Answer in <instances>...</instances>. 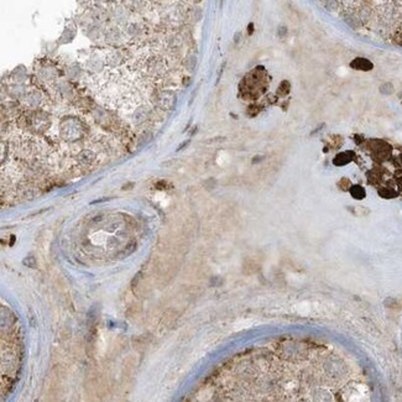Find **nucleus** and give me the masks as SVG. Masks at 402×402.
<instances>
[{"mask_svg": "<svg viewBox=\"0 0 402 402\" xmlns=\"http://www.w3.org/2000/svg\"><path fill=\"white\" fill-rule=\"evenodd\" d=\"M379 92L382 95H392L395 93V86L391 82H385L379 87Z\"/></svg>", "mask_w": 402, "mask_h": 402, "instance_id": "nucleus-8", "label": "nucleus"}, {"mask_svg": "<svg viewBox=\"0 0 402 402\" xmlns=\"http://www.w3.org/2000/svg\"><path fill=\"white\" fill-rule=\"evenodd\" d=\"M324 126H326V124H324V123H322V124H319L318 126L314 127V129L312 130V131H310V136H314V135H316V134H318V132L321 131V130L323 129Z\"/></svg>", "mask_w": 402, "mask_h": 402, "instance_id": "nucleus-13", "label": "nucleus"}, {"mask_svg": "<svg viewBox=\"0 0 402 402\" xmlns=\"http://www.w3.org/2000/svg\"><path fill=\"white\" fill-rule=\"evenodd\" d=\"M188 144H189V141H185V143L181 144V146H180V148H178L177 150H181L182 148H185V146H187V145H188Z\"/></svg>", "mask_w": 402, "mask_h": 402, "instance_id": "nucleus-16", "label": "nucleus"}, {"mask_svg": "<svg viewBox=\"0 0 402 402\" xmlns=\"http://www.w3.org/2000/svg\"><path fill=\"white\" fill-rule=\"evenodd\" d=\"M261 112V107H259V105H249V108H247V114L250 115V117H255V115H257L259 113Z\"/></svg>", "mask_w": 402, "mask_h": 402, "instance_id": "nucleus-9", "label": "nucleus"}, {"mask_svg": "<svg viewBox=\"0 0 402 402\" xmlns=\"http://www.w3.org/2000/svg\"><path fill=\"white\" fill-rule=\"evenodd\" d=\"M400 161H401V163H402V154H401V155H400Z\"/></svg>", "mask_w": 402, "mask_h": 402, "instance_id": "nucleus-22", "label": "nucleus"}, {"mask_svg": "<svg viewBox=\"0 0 402 402\" xmlns=\"http://www.w3.org/2000/svg\"><path fill=\"white\" fill-rule=\"evenodd\" d=\"M291 92V83L288 81H282L278 86V91H276V95L278 97H286V95L290 94Z\"/></svg>", "mask_w": 402, "mask_h": 402, "instance_id": "nucleus-7", "label": "nucleus"}, {"mask_svg": "<svg viewBox=\"0 0 402 402\" xmlns=\"http://www.w3.org/2000/svg\"><path fill=\"white\" fill-rule=\"evenodd\" d=\"M377 193H379V196L381 197V198H385V199L396 198L397 194H399L396 191H395V189L390 188V187H381V188L377 189Z\"/></svg>", "mask_w": 402, "mask_h": 402, "instance_id": "nucleus-6", "label": "nucleus"}, {"mask_svg": "<svg viewBox=\"0 0 402 402\" xmlns=\"http://www.w3.org/2000/svg\"><path fill=\"white\" fill-rule=\"evenodd\" d=\"M395 176H396V178H397V184H399L400 188L402 189V170L396 171V173H395Z\"/></svg>", "mask_w": 402, "mask_h": 402, "instance_id": "nucleus-14", "label": "nucleus"}, {"mask_svg": "<svg viewBox=\"0 0 402 402\" xmlns=\"http://www.w3.org/2000/svg\"><path fill=\"white\" fill-rule=\"evenodd\" d=\"M349 193L356 201H362V199H364L367 197V191L360 185H351V187L349 188Z\"/></svg>", "mask_w": 402, "mask_h": 402, "instance_id": "nucleus-5", "label": "nucleus"}, {"mask_svg": "<svg viewBox=\"0 0 402 402\" xmlns=\"http://www.w3.org/2000/svg\"><path fill=\"white\" fill-rule=\"evenodd\" d=\"M24 264H25L26 266H29V267H32V269H33V267H36V265H37V264H36V260L33 259L32 256L26 257V259L24 260Z\"/></svg>", "mask_w": 402, "mask_h": 402, "instance_id": "nucleus-11", "label": "nucleus"}, {"mask_svg": "<svg viewBox=\"0 0 402 402\" xmlns=\"http://www.w3.org/2000/svg\"><path fill=\"white\" fill-rule=\"evenodd\" d=\"M97 86L102 99L113 107L129 109L138 103L140 97L138 91L123 77V74L117 72L108 74L105 81L100 79Z\"/></svg>", "mask_w": 402, "mask_h": 402, "instance_id": "nucleus-1", "label": "nucleus"}, {"mask_svg": "<svg viewBox=\"0 0 402 402\" xmlns=\"http://www.w3.org/2000/svg\"><path fill=\"white\" fill-rule=\"evenodd\" d=\"M396 301L394 300V298H387L386 301H385V305L389 306V307H394V306H396Z\"/></svg>", "mask_w": 402, "mask_h": 402, "instance_id": "nucleus-15", "label": "nucleus"}, {"mask_svg": "<svg viewBox=\"0 0 402 402\" xmlns=\"http://www.w3.org/2000/svg\"><path fill=\"white\" fill-rule=\"evenodd\" d=\"M350 67L356 71L362 72H369L374 68V63L370 60L365 59V57H356L350 62Z\"/></svg>", "mask_w": 402, "mask_h": 402, "instance_id": "nucleus-3", "label": "nucleus"}, {"mask_svg": "<svg viewBox=\"0 0 402 402\" xmlns=\"http://www.w3.org/2000/svg\"><path fill=\"white\" fill-rule=\"evenodd\" d=\"M355 157V154L353 151H344V153H339L336 157L333 158V163L334 166H338V167H341V166H345L348 163H350L351 161Z\"/></svg>", "mask_w": 402, "mask_h": 402, "instance_id": "nucleus-4", "label": "nucleus"}, {"mask_svg": "<svg viewBox=\"0 0 402 402\" xmlns=\"http://www.w3.org/2000/svg\"><path fill=\"white\" fill-rule=\"evenodd\" d=\"M370 148H371L372 155L377 160H386L391 154V146L382 140H371L370 141Z\"/></svg>", "mask_w": 402, "mask_h": 402, "instance_id": "nucleus-2", "label": "nucleus"}, {"mask_svg": "<svg viewBox=\"0 0 402 402\" xmlns=\"http://www.w3.org/2000/svg\"><path fill=\"white\" fill-rule=\"evenodd\" d=\"M399 98H400V99H402V92L399 94Z\"/></svg>", "mask_w": 402, "mask_h": 402, "instance_id": "nucleus-21", "label": "nucleus"}, {"mask_svg": "<svg viewBox=\"0 0 402 402\" xmlns=\"http://www.w3.org/2000/svg\"><path fill=\"white\" fill-rule=\"evenodd\" d=\"M394 42L396 43V45H399V46H402V31L394 36Z\"/></svg>", "mask_w": 402, "mask_h": 402, "instance_id": "nucleus-12", "label": "nucleus"}, {"mask_svg": "<svg viewBox=\"0 0 402 402\" xmlns=\"http://www.w3.org/2000/svg\"><path fill=\"white\" fill-rule=\"evenodd\" d=\"M355 140H356V143H358V144L362 143V138H360L359 135H355Z\"/></svg>", "mask_w": 402, "mask_h": 402, "instance_id": "nucleus-19", "label": "nucleus"}, {"mask_svg": "<svg viewBox=\"0 0 402 402\" xmlns=\"http://www.w3.org/2000/svg\"><path fill=\"white\" fill-rule=\"evenodd\" d=\"M189 82H191V79H189V78H188V79H187V78L185 79V78H184V84H185V86H188Z\"/></svg>", "mask_w": 402, "mask_h": 402, "instance_id": "nucleus-20", "label": "nucleus"}, {"mask_svg": "<svg viewBox=\"0 0 402 402\" xmlns=\"http://www.w3.org/2000/svg\"><path fill=\"white\" fill-rule=\"evenodd\" d=\"M252 30H254V25H252V24H250V25H249V35H251Z\"/></svg>", "mask_w": 402, "mask_h": 402, "instance_id": "nucleus-18", "label": "nucleus"}, {"mask_svg": "<svg viewBox=\"0 0 402 402\" xmlns=\"http://www.w3.org/2000/svg\"><path fill=\"white\" fill-rule=\"evenodd\" d=\"M262 160V157H259V156H257V157H254V160H252V163H256V162H260V161Z\"/></svg>", "mask_w": 402, "mask_h": 402, "instance_id": "nucleus-17", "label": "nucleus"}, {"mask_svg": "<svg viewBox=\"0 0 402 402\" xmlns=\"http://www.w3.org/2000/svg\"><path fill=\"white\" fill-rule=\"evenodd\" d=\"M339 187H340L343 191H349V188L351 187V184L348 178H341V181L339 182Z\"/></svg>", "mask_w": 402, "mask_h": 402, "instance_id": "nucleus-10", "label": "nucleus"}]
</instances>
